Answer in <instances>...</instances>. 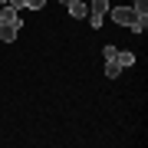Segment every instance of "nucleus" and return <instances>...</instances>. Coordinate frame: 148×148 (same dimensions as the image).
Instances as JSON below:
<instances>
[{
  "label": "nucleus",
  "mask_w": 148,
  "mask_h": 148,
  "mask_svg": "<svg viewBox=\"0 0 148 148\" xmlns=\"http://www.w3.org/2000/svg\"><path fill=\"white\" fill-rule=\"evenodd\" d=\"M145 27H148V13H138V16H135V23H132V27H128V30L142 36V33H145Z\"/></svg>",
  "instance_id": "obj_5"
},
{
  "label": "nucleus",
  "mask_w": 148,
  "mask_h": 148,
  "mask_svg": "<svg viewBox=\"0 0 148 148\" xmlns=\"http://www.w3.org/2000/svg\"><path fill=\"white\" fill-rule=\"evenodd\" d=\"M115 59H119V66H122V69L135 66V53H128V49H122V53H115Z\"/></svg>",
  "instance_id": "obj_7"
},
{
  "label": "nucleus",
  "mask_w": 148,
  "mask_h": 148,
  "mask_svg": "<svg viewBox=\"0 0 148 148\" xmlns=\"http://www.w3.org/2000/svg\"><path fill=\"white\" fill-rule=\"evenodd\" d=\"M7 3H10L13 10H23V7H27V0H7Z\"/></svg>",
  "instance_id": "obj_12"
},
{
  "label": "nucleus",
  "mask_w": 148,
  "mask_h": 148,
  "mask_svg": "<svg viewBox=\"0 0 148 148\" xmlns=\"http://www.w3.org/2000/svg\"><path fill=\"white\" fill-rule=\"evenodd\" d=\"M109 7H112L109 0H92V3H89V13H86V16H89V27H92V30L102 27V20H106Z\"/></svg>",
  "instance_id": "obj_1"
},
{
  "label": "nucleus",
  "mask_w": 148,
  "mask_h": 148,
  "mask_svg": "<svg viewBox=\"0 0 148 148\" xmlns=\"http://www.w3.org/2000/svg\"><path fill=\"white\" fill-rule=\"evenodd\" d=\"M3 3H7V0H0V7H3Z\"/></svg>",
  "instance_id": "obj_14"
},
{
  "label": "nucleus",
  "mask_w": 148,
  "mask_h": 148,
  "mask_svg": "<svg viewBox=\"0 0 148 148\" xmlns=\"http://www.w3.org/2000/svg\"><path fill=\"white\" fill-rule=\"evenodd\" d=\"M66 10H69V16H73V20H86V13H89V3H82V0H73Z\"/></svg>",
  "instance_id": "obj_4"
},
{
  "label": "nucleus",
  "mask_w": 148,
  "mask_h": 148,
  "mask_svg": "<svg viewBox=\"0 0 148 148\" xmlns=\"http://www.w3.org/2000/svg\"><path fill=\"white\" fill-rule=\"evenodd\" d=\"M27 7H30V10H43V7H46V0H27Z\"/></svg>",
  "instance_id": "obj_10"
},
{
  "label": "nucleus",
  "mask_w": 148,
  "mask_h": 148,
  "mask_svg": "<svg viewBox=\"0 0 148 148\" xmlns=\"http://www.w3.org/2000/svg\"><path fill=\"white\" fill-rule=\"evenodd\" d=\"M0 27H3V20H0Z\"/></svg>",
  "instance_id": "obj_15"
},
{
  "label": "nucleus",
  "mask_w": 148,
  "mask_h": 148,
  "mask_svg": "<svg viewBox=\"0 0 148 148\" xmlns=\"http://www.w3.org/2000/svg\"><path fill=\"white\" fill-rule=\"evenodd\" d=\"M102 56H106V59H115V46H102Z\"/></svg>",
  "instance_id": "obj_11"
},
{
  "label": "nucleus",
  "mask_w": 148,
  "mask_h": 148,
  "mask_svg": "<svg viewBox=\"0 0 148 148\" xmlns=\"http://www.w3.org/2000/svg\"><path fill=\"white\" fill-rule=\"evenodd\" d=\"M106 16H112V20H115L119 27H132L138 13L132 10V7H109V13H106Z\"/></svg>",
  "instance_id": "obj_2"
},
{
  "label": "nucleus",
  "mask_w": 148,
  "mask_h": 148,
  "mask_svg": "<svg viewBox=\"0 0 148 148\" xmlns=\"http://www.w3.org/2000/svg\"><path fill=\"white\" fill-rule=\"evenodd\" d=\"M106 76H109V79H119V76H122L119 59H106Z\"/></svg>",
  "instance_id": "obj_6"
},
{
  "label": "nucleus",
  "mask_w": 148,
  "mask_h": 148,
  "mask_svg": "<svg viewBox=\"0 0 148 148\" xmlns=\"http://www.w3.org/2000/svg\"><path fill=\"white\" fill-rule=\"evenodd\" d=\"M0 40H3V43H13V40H16V30H10V27H0Z\"/></svg>",
  "instance_id": "obj_8"
},
{
  "label": "nucleus",
  "mask_w": 148,
  "mask_h": 148,
  "mask_svg": "<svg viewBox=\"0 0 148 148\" xmlns=\"http://www.w3.org/2000/svg\"><path fill=\"white\" fill-rule=\"evenodd\" d=\"M132 10L135 13H148V0H132Z\"/></svg>",
  "instance_id": "obj_9"
},
{
  "label": "nucleus",
  "mask_w": 148,
  "mask_h": 148,
  "mask_svg": "<svg viewBox=\"0 0 148 148\" xmlns=\"http://www.w3.org/2000/svg\"><path fill=\"white\" fill-rule=\"evenodd\" d=\"M0 20H3V27H10V30H20V27H23L20 10H13L10 3H3V10H0Z\"/></svg>",
  "instance_id": "obj_3"
},
{
  "label": "nucleus",
  "mask_w": 148,
  "mask_h": 148,
  "mask_svg": "<svg viewBox=\"0 0 148 148\" xmlns=\"http://www.w3.org/2000/svg\"><path fill=\"white\" fill-rule=\"evenodd\" d=\"M59 3H63V7H69V3H73V0H59Z\"/></svg>",
  "instance_id": "obj_13"
}]
</instances>
